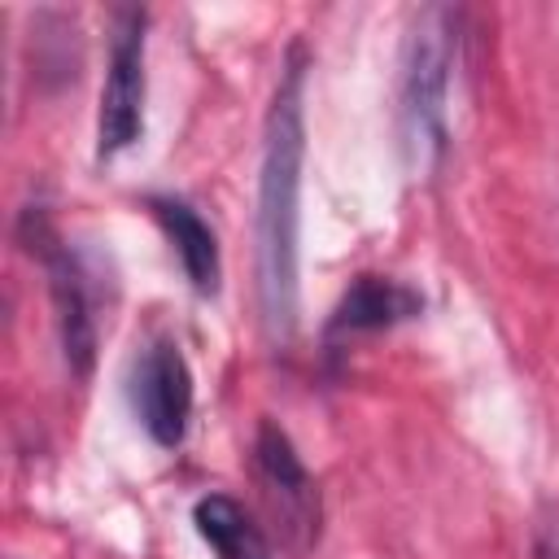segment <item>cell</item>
Masks as SVG:
<instances>
[{
  "mask_svg": "<svg viewBox=\"0 0 559 559\" xmlns=\"http://www.w3.org/2000/svg\"><path fill=\"white\" fill-rule=\"evenodd\" d=\"M301 166H306V52L288 48L284 74L275 83L262 122V166H258V306L266 336L288 345L297 332V240H301Z\"/></svg>",
  "mask_w": 559,
  "mask_h": 559,
  "instance_id": "6da1fadb",
  "label": "cell"
},
{
  "mask_svg": "<svg viewBox=\"0 0 559 559\" xmlns=\"http://www.w3.org/2000/svg\"><path fill=\"white\" fill-rule=\"evenodd\" d=\"M454 52H459V13L445 4H424L411 17L406 44H402V79H397L402 153L415 175L437 170L450 144L445 100H450Z\"/></svg>",
  "mask_w": 559,
  "mask_h": 559,
  "instance_id": "7a4b0ae2",
  "label": "cell"
},
{
  "mask_svg": "<svg viewBox=\"0 0 559 559\" xmlns=\"http://www.w3.org/2000/svg\"><path fill=\"white\" fill-rule=\"evenodd\" d=\"M144 9H118L109 35V70L96 114V153L118 157L144 135Z\"/></svg>",
  "mask_w": 559,
  "mask_h": 559,
  "instance_id": "3957f363",
  "label": "cell"
},
{
  "mask_svg": "<svg viewBox=\"0 0 559 559\" xmlns=\"http://www.w3.org/2000/svg\"><path fill=\"white\" fill-rule=\"evenodd\" d=\"M131 406L140 428L162 445L175 450L188 437V419H192V371L188 358L179 354L175 341L157 336L140 349L135 367H131Z\"/></svg>",
  "mask_w": 559,
  "mask_h": 559,
  "instance_id": "277c9868",
  "label": "cell"
},
{
  "mask_svg": "<svg viewBox=\"0 0 559 559\" xmlns=\"http://www.w3.org/2000/svg\"><path fill=\"white\" fill-rule=\"evenodd\" d=\"M22 231L31 240V253L39 249L44 271H48V293H52V310H57V332H61V354L70 362L74 376L92 371L96 358V323H92V306H87V288H83V271L74 266L70 249L57 240V231L48 227L44 214L26 210Z\"/></svg>",
  "mask_w": 559,
  "mask_h": 559,
  "instance_id": "5b68a950",
  "label": "cell"
},
{
  "mask_svg": "<svg viewBox=\"0 0 559 559\" xmlns=\"http://www.w3.org/2000/svg\"><path fill=\"white\" fill-rule=\"evenodd\" d=\"M253 463H258V476H262L266 493L275 498L280 515L288 520V533H301V546H306L319 533V493H314V480H310L306 463L297 459L288 432L275 424H262L258 441H253Z\"/></svg>",
  "mask_w": 559,
  "mask_h": 559,
  "instance_id": "8992f818",
  "label": "cell"
},
{
  "mask_svg": "<svg viewBox=\"0 0 559 559\" xmlns=\"http://www.w3.org/2000/svg\"><path fill=\"white\" fill-rule=\"evenodd\" d=\"M424 310V297L389 275H358L345 297L336 301L332 319H328V341L341 336H358V332H380L393 323H406Z\"/></svg>",
  "mask_w": 559,
  "mask_h": 559,
  "instance_id": "52a82bcc",
  "label": "cell"
},
{
  "mask_svg": "<svg viewBox=\"0 0 559 559\" xmlns=\"http://www.w3.org/2000/svg\"><path fill=\"white\" fill-rule=\"evenodd\" d=\"M148 210H153V218L162 223L166 240L175 245L188 284H192L201 297H214L218 284H223V258H218V236H214V227H210L188 201H179V197H153Z\"/></svg>",
  "mask_w": 559,
  "mask_h": 559,
  "instance_id": "ba28073f",
  "label": "cell"
},
{
  "mask_svg": "<svg viewBox=\"0 0 559 559\" xmlns=\"http://www.w3.org/2000/svg\"><path fill=\"white\" fill-rule=\"evenodd\" d=\"M192 524L201 533V542L214 550V559H271V546L262 537V528L253 524V515L227 498V493H205L192 507Z\"/></svg>",
  "mask_w": 559,
  "mask_h": 559,
  "instance_id": "9c48e42d",
  "label": "cell"
},
{
  "mask_svg": "<svg viewBox=\"0 0 559 559\" xmlns=\"http://www.w3.org/2000/svg\"><path fill=\"white\" fill-rule=\"evenodd\" d=\"M537 559H559V507L537 528Z\"/></svg>",
  "mask_w": 559,
  "mask_h": 559,
  "instance_id": "30bf717a",
  "label": "cell"
}]
</instances>
